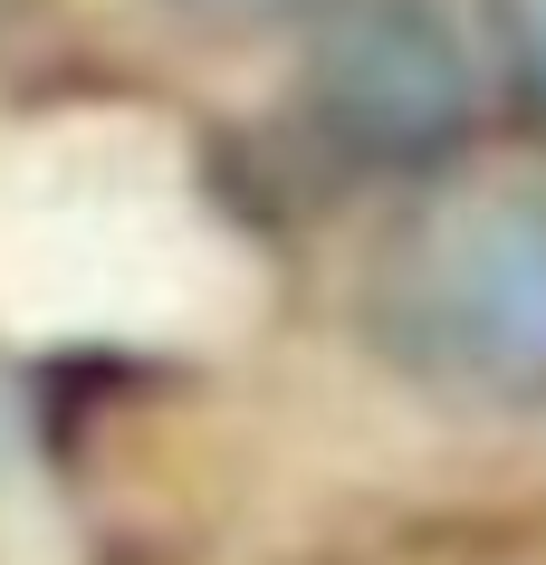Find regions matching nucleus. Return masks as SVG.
Masks as SVG:
<instances>
[{
    "label": "nucleus",
    "instance_id": "obj_1",
    "mask_svg": "<svg viewBox=\"0 0 546 565\" xmlns=\"http://www.w3.org/2000/svg\"><path fill=\"white\" fill-rule=\"evenodd\" d=\"M374 345L470 403H546V182L441 192L384 239Z\"/></svg>",
    "mask_w": 546,
    "mask_h": 565
},
{
    "label": "nucleus",
    "instance_id": "obj_2",
    "mask_svg": "<svg viewBox=\"0 0 546 565\" xmlns=\"http://www.w3.org/2000/svg\"><path fill=\"white\" fill-rule=\"evenodd\" d=\"M317 125L364 163H441L480 116V67L431 0H345L307 67Z\"/></svg>",
    "mask_w": 546,
    "mask_h": 565
},
{
    "label": "nucleus",
    "instance_id": "obj_3",
    "mask_svg": "<svg viewBox=\"0 0 546 565\" xmlns=\"http://www.w3.org/2000/svg\"><path fill=\"white\" fill-rule=\"evenodd\" d=\"M499 49H508L527 106L546 116V0H499Z\"/></svg>",
    "mask_w": 546,
    "mask_h": 565
},
{
    "label": "nucleus",
    "instance_id": "obj_4",
    "mask_svg": "<svg viewBox=\"0 0 546 565\" xmlns=\"http://www.w3.org/2000/svg\"><path fill=\"white\" fill-rule=\"evenodd\" d=\"M192 10H221V20H278V10H307V0H192Z\"/></svg>",
    "mask_w": 546,
    "mask_h": 565
}]
</instances>
